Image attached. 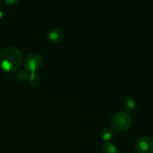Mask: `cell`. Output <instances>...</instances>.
Wrapping results in <instances>:
<instances>
[{"label":"cell","mask_w":153,"mask_h":153,"mask_svg":"<svg viewBox=\"0 0 153 153\" xmlns=\"http://www.w3.org/2000/svg\"><path fill=\"white\" fill-rule=\"evenodd\" d=\"M118 153H123V152H118Z\"/></svg>","instance_id":"obj_13"},{"label":"cell","mask_w":153,"mask_h":153,"mask_svg":"<svg viewBox=\"0 0 153 153\" xmlns=\"http://www.w3.org/2000/svg\"><path fill=\"white\" fill-rule=\"evenodd\" d=\"M24 67L31 73H36L43 65V58L40 54L31 52L28 54L23 59Z\"/></svg>","instance_id":"obj_3"},{"label":"cell","mask_w":153,"mask_h":153,"mask_svg":"<svg viewBox=\"0 0 153 153\" xmlns=\"http://www.w3.org/2000/svg\"><path fill=\"white\" fill-rule=\"evenodd\" d=\"M28 73H27L25 70H19V72H17V73H16V78H17V79L19 81H22H22H25L26 79H28Z\"/></svg>","instance_id":"obj_10"},{"label":"cell","mask_w":153,"mask_h":153,"mask_svg":"<svg viewBox=\"0 0 153 153\" xmlns=\"http://www.w3.org/2000/svg\"><path fill=\"white\" fill-rule=\"evenodd\" d=\"M135 149L139 153H152L153 139L149 136H140L135 142Z\"/></svg>","instance_id":"obj_4"},{"label":"cell","mask_w":153,"mask_h":153,"mask_svg":"<svg viewBox=\"0 0 153 153\" xmlns=\"http://www.w3.org/2000/svg\"><path fill=\"white\" fill-rule=\"evenodd\" d=\"M22 54L13 46L4 48L0 52V66L6 72H13L22 64Z\"/></svg>","instance_id":"obj_1"},{"label":"cell","mask_w":153,"mask_h":153,"mask_svg":"<svg viewBox=\"0 0 153 153\" xmlns=\"http://www.w3.org/2000/svg\"><path fill=\"white\" fill-rule=\"evenodd\" d=\"M0 2H1V1H0Z\"/></svg>","instance_id":"obj_14"},{"label":"cell","mask_w":153,"mask_h":153,"mask_svg":"<svg viewBox=\"0 0 153 153\" xmlns=\"http://www.w3.org/2000/svg\"><path fill=\"white\" fill-rule=\"evenodd\" d=\"M64 34L61 28H51L46 32V38L52 43H59L63 40Z\"/></svg>","instance_id":"obj_5"},{"label":"cell","mask_w":153,"mask_h":153,"mask_svg":"<svg viewBox=\"0 0 153 153\" xmlns=\"http://www.w3.org/2000/svg\"><path fill=\"white\" fill-rule=\"evenodd\" d=\"M123 106L126 110L128 111H133L135 110L137 104H136L135 100H133L132 98H127L124 100Z\"/></svg>","instance_id":"obj_8"},{"label":"cell","mask_w":153,"mask_h":153,"mask_svg":"<svg viewBox=\"0 0 153 153\" xmlns=\"http://www.w3.org/2000/svg\"><path fill=\"white\" fill-rule=\"evenodd\" d=\"M28 82L30 85L33 87L38 86L41 82V77L37 73H30L28 77Z\"/></svg>","instance_id":"obj_6"},{"label":"cell","mask_w":153,"mask_h":153,"mask_svg":"<svg viewBox=\"0 0 153 153\" xmlns=\"http://www.w3.org/2000/svg\"><path fill=\"white\" fill-rule=\"evenodd\" d=\"M100 134V137H101L103 140H109L112 137L114 133L111 128H109V127H104V128H102L101 129Z\"/></svg>","instance_id":"obj_9"},{"label":"cell","mask_w":153,"mask_h":153,"mask_svg":"<svg viewBox=\"0 0 153 153\" xmlns=\"http://www.w3.org/2000/svg\"><path fill=\"white\" fill-rule=\"evenodd\" d=\"M19 0H6L4 1V4L8 7H15L19 4Z\"/></svg>","instance_id":"obj_11"},{"label":"cell","mask_w":153,"mask_h":153,"mask_svg":"<svg viewBox=\"0 0 153 153\" xmlns=\"http://www.w3.org/2000/svg\"><path fill=\"white\" fill-rule=\"evenodd\" d=\"M4 8H3L1 6H0V19H1V18H2V16H4Z\"/></svg>","instance_id":"obj_12"},{"label":"cell","mask_w":153,"mask_h":153,"mask_svg":"<svg viewBox=\"0 0 153 153\" xmlns=\"http://www.w3.org/2000/svg\"><path fill=\"white\" fill-rule=\"evenodd\" d=\"M102 153H117V147L114 143L111 142H106L102 146Z\"/></svg>","instance_id":"obj_7"},{"label":"cell","mask_w":153,"mask_h":153,"mask_svg":"<svg viewBox=\"0 0 153 153\" xmlns=\"http://www.w3.org/2000/svg\"><path fill=\"white\" fill-rule=\"evenodd\" d=\"M112 128L117 131L123 132L129 128L131 124V117L127 112L120 111L112 115L110 121Z\"/></svg>","instance_id":"obj_2"}]
</instances>
